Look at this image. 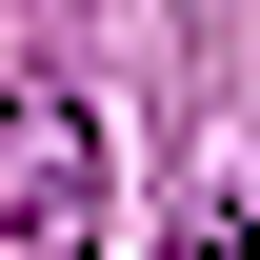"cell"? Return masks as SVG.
I'll return each instance as SVG.
<instances>
[{"label":"cell","instance_id":"6da1fadb","mask_svg":"<svg viewBox=\"0 0 260 260\" xmlns=\"http://www.w3.org/2000/svg\"><path fill=\"white\" fill-rule=\"evenodd\" d=\"M100 240V120L20 100V160H0V260H80Z\"/></svg>","mask_w":260,"mask_h":260},{"label":"cell","instance_id":"7a4b0ae2","mask_svg":"<svg viewBox=\"0 0 260 260\" xmlns=\"http://www.w3.org/2000/svg\"><path fill=\"white\" fill-rule=\"evenodd\" d=\"M180 260H260V220H240V200H220V220H200V240H180Z\"/></svg>","mask_w":260,"mask_h":260}]
</instances>
